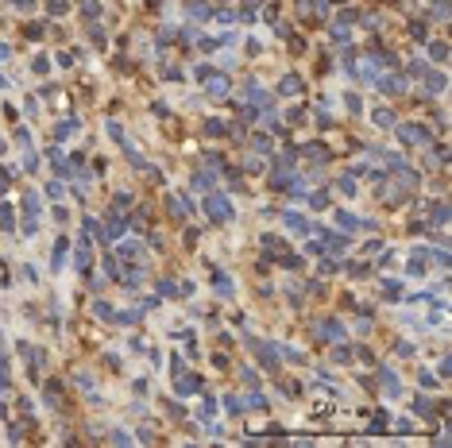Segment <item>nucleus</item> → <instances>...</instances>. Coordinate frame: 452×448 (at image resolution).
<instances>
[{
    "label": "nucleus",
    "instance_id": "nucleus-12",
    "mask_svg": "<svg viewBox=\"0 0 452 448\" xmlns=\"http://www.w3.org/2000/svg\"><path fill=\"white\" fill-rule=\"evenodd\" d=\"M298 89H301V78H298V74H286V78H282V85H278V93H282V97H294Z\"/></svg>",
    "mask_w": 452,
    "mask_h": 448
},
{
    "label": "nucleus",
    "instance_id": "nucleus-21",
    "mask_svg": "<svg viewBox=\"0 0 452 448\" xmlns=\"http://www.w3.org/2000/svg\"><path fill=\"white\" fill-rule=\"evenodd\" d=\"M375 124H379V128H394V116H391L387 108H379V112H375Z\"/></svg>",
    "mask_w": 452,
    "mask_h": 448
},
{
    "label": "nucleus",
    "instance_id": "nucleus-31",
    "mask_svg": "<svg viewBox=\"0 0 452 448\" xmlns=\"http://www.w3.org/2000/svg\"><path fill=\"white\" fill-rule=\"evenodd\" d=\"M16 143H20V147H31V132H27V128H16Z\"/></svg>",
    "mask_w": 452,
    "mask_h": 448
},
{
    "label": "nucleus",
    "instance_id": "nucleus-49",
    "mask_svg": "<svg viewBox=\"0 0 452 448\" xmlns=\"http://www.w3.org/2000/svg\"><path fill=\"white\" fill-rule=\"evenodd\" d=\"M0 89H8V81H4V78H0Z\"/></svg>",
    "mask_w": 452,
    "mask_h": 448
},
{
    "label": "nucleus",
    "instance_id": "nucleus-48",
    "mask_svg": "<svg viewBox=\"0 0 452 448\" xmlns=\"http://www.w3.org/2000/svg\"><path fill=\"white\" fill-rule=\"evenodd\" d=\"M4 58H12V54H8V47H4V43H0V62H4Z\"/></svg>",
    "mask_w": 452,
    "mask_h": 448
},
{
    "label": "nucleus",
    "instance_id": "nucleus-43",
    "mask_svg": "<svg viewBox=\"0 0 452 448\" xmlns=\"http://www.w3.org/2000/svg\"><path fill=\"white\" fill-rule=\"evenodd\" d=\"M371 429H375V433H383V429H387V413H375V425H371Z\"/></svg>",
    "mask_w": 452,
    "mask_h": 448
},
{
    "label": "nucleus",
    "instance_id": "nucleus-14",
    "mask_svg": "<svg viewBox=\"0 0 452 448\" xmlns=\"http://www.w3.org/2000/svg\"><path fill=\"white\" fill-rule=\"evenodd\" d=\"M213 182H216L213 166H209V170H197V174H194V186H197V190H213Z\"/></svg>",
    "mask_w": 452,
    "mask_h": 448
},
{
    "label": "nucleus",
    "instance_id": "nucleus-35",
    "mask_svg": "<svg viewBox=\"0 0 452 448\" xmlns=\"http://www.w3.org/2000/svg\"><path fill=\"white\" fill-rule=\"evenodd\" d=\"M309 205H313V209H325V205H329V194H313Z\"/></svg>",
    "mask_w": 452,
    "mask_h": 448
},
{
    "label": "nucleus",
    "instance_id": "nucleus-34",
    "mask_svg": "<svg viewBox=\"0 0 452 448\" xmlns=\"http://www.w3.org/2000/svg\"><path fill=\"white\" fill-rule=\"evenodd\" d=\"M286 120H290V124H301V120H305V108H290Z\"/></svg>",
    "mask_w": 452,
    "mask_h": 448
},
{
    "label": "nucleus",
    "instance_id": "nucleus-3",
    "mask_svg": "<svg viewBox=\"0 0 452 448\" xmlns=\"http://www.w3.org/2000/svg\"><path fill=\"white\" fill-rule=\"evenodd\" d=\"M248 348L259 355V363H263L267 371H275V367H278V348H271V344H263V340H255V336H248Z\"/></svg>",
    "mask_w": 452,
    "mask_h": 448
},
{
    "label": "nucleus",
    "instance_id": "nucleus-16",
    "mask_svg": "<svg viewBox=\"0 0 452 448\" xmlns=\"http://www.w3.org/2000/svg\"><path fill=\"white\" fill-rule=\"evenodd\" d=\"M263 248H267V255H282V240H278V236H263Z\"/></svg>",
    "mask_w": 452,
    "mask_h": 448
},
{
    "label": "nucleus",
    "instance_id": "nucleus-20",
    "mask_svg": "<svg viewBox=\"0 0 452 448\" xmlns=\"http://www.w3.org/2000/svg\"><path fill=\"white\" fill-rule=\"evenodd\" d=\"M348 274H352V278H367L371 267H367V263H348Z\"/></svg>",
    "mask_w": 452,
    "mask_h": 448
},
{
    "label": "nucleus",
    "instance_id": "nucleus-9",
    "mask_svg": "<svg viewBox=\"0 0 452 448\" xmlns=\"http://www.w3.org/2000/svg\"><path fill=\"white\" fill-rule=\"evenodd\" d=\"M120 236H124V220H120V216H116V209H112V216H108V228H104V240H112V244H116Z\"/></svg>",
    "mask_w": 452,
    "mask_h": 448
},
{
    "label": "nucleus",
    "instance_id": "nucleus-25",
    "mask_svg": "<svg viewBox=\"0 0 452 448\" xmlns=\"http://www.w3.org/2000/svg\"><path fill=\"white\" fill-rule=\"evenodd\" d=\"M213 282H216V290H220L224 298L232 294V282H228V274H213Z\"/></svg>",
    "mask_w": 452,
    "mask_h": 448
},
{
    "label": "nucleus",
    "instance_id": "nucleus-1",
    "mask_svg": "<svg viewBox=\"0 0 452 448\" xmlns=\"http://www.w3.org/2000/svg\"><path fill=\"white\" fill-rule=\"evenodd\" d=\"M197 78L205 81V89H209L213 97H224V93H228V78H224V74H216V70L201 66V70H197Z\"/></svg>",
    "mask_w": 452,
    "mask_h": 448
},
{
    "label": "nucleus",
    "instance_id": "nucleus-47",
    "mask_svg": "<svg viewBox=\"0 0 452 448\" xmlns=\"http://www.w3.org/2000/svg\"><path fill=\"white\" fill-rule=\"evenodd\" d=\"M8 178H12V174H8V170H4V174H0V194H4V190H8Z\"/></svg>",
    "mask_w": 452,
    "mask_h": 448
},
{
    "label": "nucleus",
    "instance_id": "nucleus-5",
    "mask_svg": "<svg viewBox=\"0 0 452 448\" xmlns=\"http://www.w3.org/2000/svg\"><path fill=\"white\" fill-rule=\"evenodd\" d=\"M317 336L329 340V344H333V340H344V325H340V321H321V325H317Z\"/></svg>",
    "mask_w": 452,
    "mask_h": 448
},
{
    "label": "nucleus",
    "instance_id": "nucleus-39",
    "mask_svg": "<svg viewBox=\"0 0 452 448\" xmlns=\"http://www.w3.org/2000/svg\"><path fill=\"white\" fill-rule=\"evenodd\" d=\"M93 313H97V317H104V321H108V317H112V309H108V305H104V301H97V305H93Z\"/></svg>",
    "mask_w": 452,
    "mask_h": 448
},
{
    "label": "nucleus",
    "instance_id": "nucleus-26",
    "mask_svg": "<svg viewBox=\"0 0 452 448\" xmlns=\"http://www.w3.org/2000/svg\"><path fill=\"white\" fill-rule=\"evenodd\" d=\"M413 409H417L421 417H433V402H429V398H417V402H413Z\"/></svg>",
    "mask_w": 452,
    "mask_h": 448
},
{
    "label": "nucleus",
    "instance_id": "nucleus-46",
    "mask_svg": "<svg viewBox=\"0 0 452 448\" xmlns=\"http://www.w3.org/2000/svg\"><path fill=\"white\" fill-rule=\"evenodd\" d=\"M340 190H344V194H355V182H352V174H348V178H340Z\"/></svg>",
    "mask_w": 452,
    "mask_h": 448
},
{
    "label": "nucleus",
    "instance_id": "nucleus-6",
    "mask_svg": "<svg viewBox=\"0 0 452 448\" xmlns=\"http://www.w3.org/2000/svg\"><path fill=\"white\" fill-rule=\"evenodd\" d=\"M174 390H178V394H197V390H201V379L182 371V375H174Z\"/></svg>",
    "mask_w": 452,
    "mask_h": 448
},
{
    "label": "nucleus",
    "instance_id": "nucleus-13",
    "mask_svg": "<svg viewBox=\"0 0 452 448\" xmlns=\"http://www.w3.org/2000/svg\"><path fill=\"white\" fill-rule=\"evenodd\" d=\"M66 248H70V240H66V236H62V240H54V251H50V267H54V271L62 267V259H66Z\"/></svg>",
    "mask_w": 452,
    "mask_h": 448
},
{
    "label": "nucleus",
    "instance_id": "nucleus-40",
    "mask_svg": "<svg viewBox=\"0 0 452 448\" xmlns=\"http://www.w3.org/2000/svg\"><path fill=\"white\" fill-rule=\"evenodd\" d=\"M224 409H228V413H244V409H240V398H224Z\"/></svg>",
    "mask_w": 452,
    "mask_h": 448
},
{
    "label": "nucleus",
    "instance_id": "nucleus-28",
    "mask_svg": "<svg viewBox=\"0 0 452 448\" xmlns=\"http://www.w3.org/2000/svg\"><path fill=\"white\" fill-rule=\"evenodd\" d=\"M429 54H433V62H445V58H449V47H445V43H433Z\"/></svg>",
    "mask_w": 452,
    "mask_h": 448
},
{
    "label": "nucleus",
    "instance_id": "nucleus-2",
    "mask_svg": "<svg viewBox=\"0 0 452 448\" xmlns=\"http://www.w3.org/2000/svg\"><path fill=\"white\" fill-rule=\"evenodd\" d=\"M205 216H209V220H228V216H232V205H228V197L209 194V197H205Z\"/></svg>",
    "mask_w": 452,
    "mask_h": 448
},
{
    "label": "nucleus",
    "instance_id": "nucleus-33",
    "mask_svg": "<svg viewBox=\"0 0 452 448\" xmlns=\"http://www.w3.org/2000/svg\"><path fill=\"white\" fill-rule=\"evenodd\" d=\"M336 220H340L344 228H359V220H355V216H348V213H336Z\"/></svg>",
    "mask_w": 452,
    "mask_h": 448
},
{
    "label": "nucleus",
    "instance_id": "nucleus-45",
    "mask_svg": "<svg viewBox=\"0 0 452 448\" xmlns=\"http://www.w3.org/2000/svg\"><path fill=\"white\" fill-rule=\"evenodd\" d=\"M89 39H93L97 47H104V35H100V27H89Z\"/></svg>",
    "mask_w": 452,
    "mask_h": 448
},
{
    "label": "nucleus",
    "instance_id": "nucleus-18",
    "mask_svg": "<svg viewBox=\"0 0 452 448\" xmlns=\"http://www.w3.org/2000/svg\"><path fill=\"white\" fill-rule=\"evenodd\" d=\"M47 402L50 406H62V383H47Z\"/></svg>",
    "mask_w": 452,
    "mask_h": 448
},
{
    "label": "nucleus",
    "instance_id": "nucleus-4",
    "mask_svg": "<svg viewBox=\"0 0 452 448\" xmlns=\"http://www.w3.org/2000/svg\"><path fill=\"white\" fill-rule=\"evenodd\" d=\"M398 139H402V143H425V139H429V132H425L421 124H402V128H398Z\"/></svg>",
    "mask_w": 452,
    "mask_h": 448
},
{
    "label": "nucleus",
    "instance_id": "nucleus-19",
    "mask_svg": "<svg viewBox=\"0 0 452 448\" xmlns=\"http://www.w3.org/2000/svg\"><path fill=\"white\" fill-rule=\"evenodd\" d=\"M23 213L27 216H39V197L35 194H23Z\"/></svg>",
    "mask_w": 452,
    "mask_h": 448
},
{
    "label": "nucleus",
    "instance_id": "nucleus-10",
    "mask_svg": "<svg viewBox=\"0 0 452 448\" xmlns=\"http://www.w3.org/2000/svg\"><path fill=\"white\" fill-rule=\"evenodd\" d=\"M321 240H325V244H317V248H325V251H344V248H348V236H333V232H325Z\"/></svg>",
    "mask_w": 452,
    "mask_h": 448
},
{
    "label": "nucleus",
    "instance_id": "nucleus-7",
    "mask_svg": "<svg viewBox=\"0 0 452 448\" xmlns=\"http://www.w3.org/2000/svg\"><path fill=\"white\" fill-rule=\"evenodd\" d=\"M166 209H170L174 220H182V216H190V197H186V194H174V197L166 201Z\"/></svg>",
    "mask_w": 452,
    "mask_h": 448
},
{
    "label": "nucleus",
    "instance_id": "nucleus-32",
    "mask_svg": "<svg viewBox=\"0 0 452 448\" xmlns=\"http://www.w3.org/2000/svg\"><path fill=\"white\" fill-rule=\"evenodd\" d=\"M383 294H387V298H402V286L398 282H383Z\"/></svg>",
    "mask_w": 452,
    "mask_h": 448
},
{
    "label": "nucleus",
    "instance_id": "nucleus-29",
    "mask_svg": "<svg viewBox=\"0 0 452 448\" xmlns=\"http://www.w3.org/2000/svg\"><path fill=\"white\" fill-rule=\"evenodd\" d=\"M12 387V379H8V359L0 355V390H8Z\"/></svg>",
    "mask_w": 452,
    "mask_h": 448
},
{
    "label": "nucleus",
    "instance_id": "nucleus-8",
    "mask_svg": "<svg viewBox=\"0 0 452 448\" xmlns=\"http://www.w3.org/2000/svg\"><path fill=\"white\" fill-rule=\"evenodd\" d=\"M379 89H383V93H394V97H398L402 89H406V81H402L398 74H387V78H379Z\"/></svg>",
    "mask_w": 452,
    "mask_h": 448
},
{
    "label": "nucleus",
    "instance_id": "nucleus-24",
    "mask_svg": "<svg viewBox=\"0 0 452 448\" xmlns=\"http://www.w3.org/2000/svg\"><path fill=\"white\" fill-rule=\"evenodd\" d=\"M449 220V205L441 201V205H433V224H445Z\"/></svg>",
    "mask_w": 452,
    "mask_h": 448
},
{
    "label": "nucleus",
    "instance_id": "nucleus-22",
    "mask_svg": "<svg viewBox=\"0 0 452 448\" xmlns=\"http://www.w3.org/2000/svg\"><path fill=\"white\" fill-rule=\"evenodd\" d=\"M74 128H78V120H66V124H58V128H54V139H66Z\"/></svg>",
    "mask_w": 452,
    "mask_h": 448
},
{
    "label": "nucleus",
    "instance_id": "nucleus-44",
    "mask_svg": "<svg viewBox=\"0 0 452 448\" xmlns=\"http://www.w3.org/2000/svg\"><path fill=\"white\" fill-rule=\"evenodd\" d=\"M240 120H255V108L251 104H240Z\"/></svg>",
    "mask_w": 452,
    "mask_h": 448
},
{
    "label": "nucleus",
    "instance_id": "nucleus-41",
    "mask_svg": "<svg viewBox=\"0 0 452 448\" xmlns=\"http://www.w3.org/2000/svg\"><path fill=\"white\" fill-rule=\"evenodd\" d=\"M190 12H194V16H197V19H205V16H209V4H201V0H197V4H194V8H190Z\"/></svg>",
    "mask_w": 452,
    "mask_h": 448
},
{
    "label": "nucleus",
    "instance_id": "nucleus-37",
    "mask_svg": "<svg viewBox=\"0 0 452 448\" xmlns=\"http://www.w3.org/2000/svg\"><path fill=\"white\" fill-rule=\"evenodd\" d=\"M31 70H35V74H47L50 62H47V58H35V62H31Z\"/></svg>",
    "mask_w": 452,
    "mask_h": 448
},
{
    "label": "nucleus",
    "instance_id": "nucleus-42",
    "mask_svg": "<svg viewBox=\"0 0 452 448\" xmlns=\"http://www.w3.org/2000/svg\"><path fill=\"white\" fill-rule=\"evenodd\" d=\"M410 31H413V39H425V35H429V27H425V23H413Z\"/></svg>",
    "mask_w": 452,
    "mask_h": 448
},
{
    "label": "nucleus",
    "instance_id": "nucleus-38",
    "mask_svg": "<svg viewBox=\"0 0 452 448\" xmlns=\"http://www.w3.org/2000/svg\"><path fill=\"white\" fill-rule=\"evenodd\" d=\"M305 155H309V158H325V151H321V143H309V147H305Z\"/></svg>",
    "mask_w": 452,
    "mask_h": 448
},
{
    "label": "nucleus",
    "instance_id": "nucleus-17",
    "mask_svg": "<svg viewBox=\"0 0 452 448\" xmlns=\"http://www.w3.org/2000/svg\"><path fill=\"white\" fill-rule=\"evenodd\" d=\"M0 228H16V213H12V205H0Z\"/></svg>",
    "mask_w": 452,
    "mask_h": 448
},
{
    "label": "nucleus",
    "instance_id": "nucleus-27",
    "mask_svg": "<svg viewBox=\"0 0 452 448\" xmlns=\"http://www.w3.org/2000/svg\"><path fill=\"white\" fill-rule=\"evenodd\" d=\"M286 224H290V228H298V232H309V224L301 220L298 213H286Z\"/></svg>",
    "mask_w": 452,
    "mask_h": 448
},
{
    "label": "nucleus",
    "instance_id": "nucleus-23",
    "mask_svg": "<svg viewBox=\"0 0 452 448\" xmlns=\"http://www.w3.org/2000/svg\"><path fill=\"white\" fill-rule=\"evenodd\" d=\"M228 128L220 124V120H205V136H224Z\"/></svg>",
    "mask_w": 452,
    "mask_h": 448
},
{
    "label": "nucleus",
    "instance_id": "nucleus-11",
    "mask_svg": "<svg viewBox=\"0 0 452 448\" xmlns=\"http://www.w3.org/2000/svg\"><path fill=\"white\" fill-rule=\"evenodd\" d=\"M445 85H449V81H445V74L425 70V89H429V93H445Z\"/></svg>",
    "mask_w": 452,
    "mask_h": 448
},
{
    "label": "nucleus",
    "instance_id": "nucleus-15",
    "mask_svg": "<svg viewBox=\"0 0 452 448\" xmlns=\"http://www.w3.org/2000/svg\"><path fill=\"white\" fill-rule=\"evenodd\" d=\"M263 406H267V398H263L259 390H251L248 398H240V409H263Z\"/></svg>",
    "mask_w": 452,
    "mask_h": 448
},
{
    "label": "nucleus",
    "instance_id": "nucleus-30",
    "mask_svg": "<svg viewBox=\"0 0 452 448\" xmlns=\"http://www.w3.org/2000/svg\"><path fill=\"white\" fill-rule=\"evenodd\" d=\"M251 147L259 151V155H267V151H271V139H267V136H255V139H251Z\"/></svg>",
    "mask_w": 452,
    "mask_h": 448
},
{
    "label": "nucleus",
    "instance_id": "nucleus-36",
    "mask_svg": "<svg viewBox=\"0 0 452 448\" xmlns=\"http://www.w3.org/2000/svg\"><path fill=\"white\" fill-rule=\"evenodd\" d=\"M348 355H352V348H344V344L333 351V359H336V363H348Z\"/></svg>",
    "mask_w": 452,
    "mask_h": 448
}]
</instances>
